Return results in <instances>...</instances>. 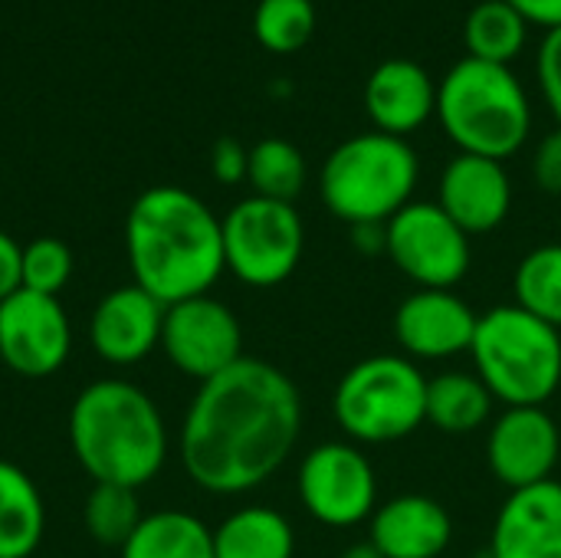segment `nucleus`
<instances>
[{"label": "nucleus", "mask_w": 561, "mask_h": 558, "mask_svg": "<svg viewBox=\"0 0 561 558\" xmlns=\"http://www.w3.org/2000/svg\"><path fill=\"white\" fill-rule=\"evenodd\" d=\"M302 437V395L296 382L243 355L197 385L181 424V467L214 497H243L270 483Z\"/></svg>", "instance_id": "obj_1"}, {"label": "nucleus", "mask_w": 561, "mask_h": 558, "mask_svg": "<svg viewBox=\"0 0 561 558\" xmlns=\"http://www.w3.org/2000/svg\"><path fill=\"white\" fill-rule=\"evenodd\" d=\"M131 283L161 306L207 296L227 273L220 217L187 187L158 184L135 197L125 220Z\"/></svg>", "instance_id": "obj_2"}, {"label": "nucleus", "mask_w": 561, "mask_h": 558, "mask_svg": "<svg viewBox=\"0 0 561 558\" xmlns=\"http://www.w3.org/2000/svg\"><path fill=\"white\" fill-rule=\"evenodd\" d=\"M69 447L92 483L138 490L168 460V424L145 388L125 378H99L69 408Z\"/></svg>", "instance_id": "obj_3"}, {"label": "nucleus", "mask_w": 561, "mask_h": 558, "mask_svg": "<svg viewBox=\"0 0 561 558\" xmlns=\"http://www.w3.org/2000/svg\"><path fill=\"white\" fill-rule=\"evenodd\" d=\"M437 122L463 155L506 161L533 135V102L510 66L467 56L437 82Z\"/></svg>", "instance_id": "obj_4"}, {"label": "nucleus", "mask_w": 561, "mask_h": 558, "mask_svg": "<svg viewBox=\"0 0 561 558\" xmlns=\"http://www.w3.org/2000/svg\"><path fill=\"white\" fill-rule=\"evenodd\" d=\"M473 375L506 408H546L561 391V332L516 303L480 316Z\"/></svg>", "instance_id": "obj_5"}, {"label": "nucleus", "mask_w": 561, "mask_h": 558, "mask_svg": "<svg viewBox=\"0 0 561 558\" xmlns=\"http://www.w3.org/2000/svg\"><path fill=\"white\" fill-rule=\"evenodd\" d=\"M421 181L417 151L408 138L362 132L335 145L319 171V197L325 210L348 224H388L414 201Z\"/></svg>", "instance_id": "obj_6"}, {"label": "nucleus", "mask_w": 561, "mask_h": 558, "mask_svg": "<svg viewBox=\"0 0 561 558\" xmlns=\"http://www.w3.org/2000/svg\"><path fill=\"white\" fill-rule=\"evenodd\" d=\"M427 382L408 355H368L339 378L332 418L358 447L398 444L427 424Z\"/></svg>", "instance_id": "obj_7"}, {"label": "nucleus", "mask_w": 561, "mask_h": 558, "mask_svg": "<svg viewBox=\"0 0 561 558\" xmlns=\"http://www.w3.org/2000/svg\"><path fill=\"white\" fill-rule=\"evenodd\" d=\"M224 263L243 286L273 289L286 283L306 253V224L286 201L250 194L224 217Z\"/></svg>", "instance_id": "obj_8"}, {"label": "nucleus", "mask_w": 561, "mask_h": 558, "mask_svg": "<svg viewBox=\"0 0 561 558\" xmlns=\"http://www.w3.org/2000/svg\"><path fill=\"white\" fill-rule=\"evenodd\" d=\"M385 257L417 289H457L470 273L473 247L437 201H411L385 224Z\"/></svg>", "instance_id": "obj_9"}, {"label": "nucleus", "mask_w": 561, "mask_h": 558, "mask_svg": "<svg viewBox=\"0 0 561 558\" xmlns=\"http://www.w3.org/2000/svg\"><path fill=\"white\" fill-rule=\"evenodd\" d=\"M296 493L316 523L329 529H352L368 523L378 510V474L358 444L325 441L302 457Z\"/></svg>", "instance_id": "obj_10"}, {"label": "nucleus", "mask_w": 561, "mask_h": 558, "mask_svg": "<svg viewBox=\"0 0 561 558\" xmlns=\"http://www.w3.org/2000/svg\"><path fill=\"white\" fill-rule=\"evenodd\" d=\"M161 352L181 375L201 385L243 358L240 319L210 293L171 303L164 306Z\"/></svg>", "instance_id": "obj_11"}, {"label": "nucleus", "mask_w": 561, "mask_h": 558, "mask_svg": "<svg viewBox=\"0 0 561 558\" xmlns=\"http://www.w3.org/2000/svg\"><path fill=\"white\" fill-rule=\"evenodd\" d=\"M72 352V326L59 296L16 289L0 303V362L20 378L56 375Z\"/></svg>", "instance_id": "obj_12"}, {"label": "nucleus", "mask_w": 561, "mask_h": 558, "mask_svg": "<svg viewBox=\"0 0 561 558\" xmlns=\"http://www.w3.org/2000/svg\"><path fill=\"white\" fill-rule=\"evenodd\" d=\"M490 474L513 493L556 480L561 464V428L546 408H506L486 434Z\"/></svg>", "instance_id": "obj_13"}, {"label": "nucleus", "mask_w": 561, "mask_h": 558, "mask_svg": "<svg viewBox=\"0 0 561 558\" xmlns=\"http://www.w3.org/2000/svg\"><path fill=\"white\" fill-rule=\"evenodd\" d=\"M480 316L454 289H414L394 309V342L414 362H450L470 355Z\"/></svg>", "instance_id": "obj_14"}, {"label": "nucleus", "mask_w": 561, "mask_h": 558, "mask_svg": "<svg viewBox=\"0 0 561 558\" xmlns=\"http://www.w3.org/2000/svg\"><path fill=\"white\" fill-rule=\"evenodd\" d=\"M437 204L463 234H493L513 210V181L506 164L457 151L440 171Z\"/></svg>", "instance_id": "obj_15"}, {"label": "nucleus", "mask_w": 561, "mask_h": 558, "mask_svg": "<svg viewBox=\"0 0 561 558\" xmlns=\"http://www.w3.org/2000/svg\"><path fill=\"white\" fill-rule=\"evenodd\" d=\"M161 326L164 306L141 286L128 283L95 303L89 316V345L102 362L128 368L161 349Z\"/></svg>", "instance_id": "obj_16"}, {"label": "nucleus", "mask_w": 561, "mask_h": 558, "mask_svg": "<svg viewBox=\"0 0 561 558\" xmlns=\"http://www.w3.org/2000/svg\"><path fill=\"white\" fill-rule=\"evenodd\" d=\"M490 558H561V480L506 497L493 520Z\"/></svg>", "instance_id": "obj_17"}, {"label": "nucleus", "mask_w": 561, "mask_h": 558, "mask_svg": "<svg viewBox=\"0 0 561 558\" xmlns=\"http://www.w3.org/2000/svg\"><path fill=\"white\" fill-rule=\"evenodd\" d=\"M454 539L447 506L427 493H401L378 503L368 543L385 558H440Z\"/></svg>", "instance_id": "obj_18"}, {"label": "nucleus", "mask_w": 561, "mask_h": 558, "mask_svg": "<svg viewBox=\"0 0 561 558\" xmlns=\"http://www.w3.org/2000/svg\"><path fill=\"white\" fill-rule=\"evenodd\" d=\"M365 112L375 132L408 138L437 115V82L414 59H385L365 82Z\"/></svg>", "instance_id": "obj_19"}, {"label": "nucleus", "mask_w": 561, "mask_h": 558, "mask_svg": "<svg viewBox=\"0 0 561 558\" xmlns=\"http://www.w3.org/2000/svg\"><path fill=\"white\" fill-rule=\"evenodd\" d=\"M46 533V503L33 477L0 460V558H30Z\"/></svg>", "instance_id": "obj_20"}, {"label": "nucleus", "mask_w": 561, "mask_h": 558, "mask_svg": "<svg viewBox=\"0 0 561 558\" xmlns=\"http://www.w3.org/2000/svg\"><path fill=\"white\" fill-rule=\"evenodd\" d=\"M296 529L273 506H240L214 529V558H293Z\"/></svg>", "instance_id": "obj_21"}, {"label": "nucleus", "mask_w": 561, "mask_h": 558, "mask_svg": "<svg viewBox=\"0 0 561 558\" xmlns=\"http://www.w3.org/2000/svg\"><path fill=\"white\" fill-rule=\"evenodd\" d=\"M118 553L122 558H214V529L194 513L158 510L141 516Z\"/></svg>", "instance_id": "obj_22"}, {"label": "nucleus", "mask_w": 561, "mask_h": 558, "mask_svg": "<svg viewBox=\"0 0 561 558\" xmlns=\"http://www.w3.org/2000/svg\"><path fill=\"white\" fill-rule=\"evenodd\" d=\"M493 395L473 372H440L427 382V424L440 434H473L493 418Z\"/></svg>", "instance_id": "obj_23"}, {"label": "nucleus", "mask_w": 561, "mask_h": 558, "mask_svg": "<svg viewBox=\"0 0 561 558\" xmlns=\"http://www.w3.org/2000/svg\"><path fill=\"white\" fill-rule=\"evenodd\" d=\"M467 56L510 66L529 39V23L506 0H483L467 13L463 23Z\"/></svg>", "instance_id": "obj_24"}, {"label": "nucleus", "mask_w": 561, "mask_h": 558, "mask_svg": "<svg viewBox=\"0 0 561 558\" xmlns=\"http://www.w3.org/2000/svg\"><path fill=\"white\" fill-rule=\"evenodd\" d=\"M516 306L561 332V243L533 247L513 273Z\"/></svg>", "instance_id": "obj_25"}, {"label": "nucleus", "mask_w": 561, "mask_h": 558, "mask_svg": "<svg viewBox=\"0 0 561 558\" xmlns=\"http://www.w3.org/2000/svg\"><path fill=\"white\" fill-rule=\"evenodd\" d=\"M306 178H309L306 158H302V151L293 141H286V138H263V141H256L250 148L247 181H250L253 194L293 204L302 194Z\"/></svg>", "instance_id": "obj_26"}, {"label": "nucleus", "mask_w": 561, "mask_h": 558, "mask_svg": "<svg viewBox=\"0 0 561 558\" xmlns=\"http://www.w3.org/2000/svg\"><path fill=\"white\" fill-rule=\"evenodd\" d=\"M82 523L99 546L122 549L141 523L138 493L118 483H92V493L85 497Z\"/></svg>", "instance_id": "obj_27"}, {"label": "nucleus", "mask_w": 561, "mask_h": 558, "mask_svg": "<svg viewBox=\"0 0 561 558\" xmlns=\"http://www.w3.org/2000/svg\"><path fill=\"white\" fill-rule=\"evenodd\" d=\"M253 33L270 53H299L316 33V0H260Z\"/></svg>", "instance_id": "obj_28"}, {"label": "nucleus", "mask_w": 561, "mask_h": 558, "mask_svg": "<svg viewBox=\"0 0 561 558\" xmlns=\"http://www.w3.org/2000/svg\"><path fill=\"white\" fill-rule=\"evenodd\" d=\"M76 260L59 237H36L23 247V289L59 296L72 280Z\"/></svg>", "instance_id": "obj_29"}, {"label": "nucleus", "mask_w": 561, "mask_h": 558, "mask_svg": "<svg viewBox=\"0 0 561 558\" xmlns=\"http://www.w3.org/2000/svg\"><path fill=\"white\" fill-rule=\"evenodd\" d=\"M539 86H542L546 105L552 109L561 128V30L546 33L539 46Z\"/></svg>", "instance_id": "obj_30"}, {"label": "nucleus", "mask_w": 561, "mask_h": 558, "mask_svg": "<svg viewBox=\"0 0 561 558\" xmlns=\"http://www.w3.org/2000/svg\"><path fill=\"white\" fill-rule=\"evenodd\" d=\"M533 178L539 191L561 197V128L549 132L533 155Z\"/></svg>", "instance_id": "obj_31"}, {"label": "nucleus", "mask_w": 561, "mask_h": 558, "mask_svg": "<svg viewBox=\"0 0 561 558\" xmlns=\"http://www.w3.org/2000/svg\"><path fill=\"white\" fill-rule=\"evenodd\" d=\"M247 168H250V151L237 138H220L210 148V171L220 184L247 181Z\"/></svg>", "instance_id": "obj_32"}, {"label": "nucleus", "mask_w": 561, "mask_h": 558, "mask_svg": "<svg viewBox=\"0 0 561 558\" xmlns=\"http://www.w3.org/2000/svg\"><path fill=\"white\" fill-rule=\"evenodd\" d=\"M23 286V247L0 230V303Z\"/></svg>", "instance_id": "obj_33"}, {"label": "nucleus", "mask_w": 561, "mask_h": 558, "mask_svg": "<svg viewBox=\"0 0 561 558\" xmlns=\"http://www.w3.org/2000/svg\"><path fill=\"white\" fill-rule=\"evenodd\" d=\"M513 10H519V16L529 26H542V30H561V0H506Z\"/></svg>", "instance_id": "obj_34"}, {"label": "nucleus", "mask_w": 561, "mask_h": 558, "mask_svg": "<svg viewBox=\"0 0 561 558\" xmlns=\"http://www.w3.org/2000/svg\"><path fill=\"white\" fill-rule=\"evenodd\" d=\"M352 243H355V250H362V253H368V257H375V253H385V224H358V227H352Z\"/></svg>", "instance_id": "obj_35"}, {"label": "nucleus", "mask_w": 561, "mask_h": 558, "mask_svg": "<svg viewBox=\"0 0 561 558\" xmlns=\"http://www.w3.org/2000/svg\"><path fill=\"white\" fill-rule=\"evenodd\" d=\"M339 558H385V556H381V553L365 539V543H352V546H345Z\"/></svg>", "instance_id": "obj_36"}, {"label": "nucleus", "mask_w": 561, "mask_h": 558, "mask_svg": "<svg viewBox=\"0 0 561 558\" xmlns=\"http://www.w3.org/2000/svg\"><path fill=\"white\" fill-rule=\"evenodd\" d=\"M559 395H561V391H559Z\"/></svg>", "instance_id": "obj_37"}]
</instances>
